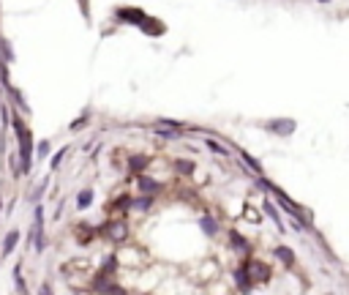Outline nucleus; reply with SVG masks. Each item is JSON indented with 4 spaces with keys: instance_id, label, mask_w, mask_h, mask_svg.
<instances>
[{
    "instance_id": "nucleus-1",
    "label": "nucleus",
    "mask_w": 349,
    "mask_h": 295,
    "mask_svg": "<svg viewBox=\"0 0 349 295\" xmlns=\"http://www.w3.org/2000/svg\"><path fill=\"white\" fill-rule=\"evenodd\" d=\"M98 235L107 238V241H115V243H126V238H129V224H126V219H107L104 224L98 227Z\"/></svg>"
},
{
    "instance_id": "nucleus-2",
    "label": "nucleus",
    "mask_w": 349,
    "mask_h": 295,
    "mask_svg": "<svg viewBox=\"0 0 349 295\" xmlns=\"http://www.w3.org/2000/svg\"><path fill=\"white\" fill-rule=\"evenodd\" d=\"M30 243L36 254H44V205L36 202L33 211V227H30Z\"/></svg>"
},
{
    "instance_id": "nucleus-3",
    "label": "nucleus",
    "mask_w": 349,
    "mask_h": 295,
    "mask_svg": "<svg viewBox=\"0 0 349 295\" xmlns=\"http://www.w3.org/2000/svg\"><path fill=\"white\" fill-rule=\"evenodd\" d=\"M147 14L139 9V6H117L115 9V19L120 22V25H134V28H139L142 22H145Z\"/></svg>"
},
{
    "instance_id": "nucleus-4",
    "label": "nucleus",
    "mask_w": 349,
    "mask_h": 295,
    "mask_svg": "<svg viewBox=\"0 0 349 295\" xmlns=\"http://www.w3.org/2000/svg\"><path fill=\"white\" fill-rule=\"evenodd\" d=\"M262 126H265V131L276 134V137H292L297 129V121L295 118H270V121H265Z\"/></svg>"
},
{
    "instance_id": "nucleus-5",
    "label": "nucleus",
    "mask_w": 349,
    "mask_h": 295,
    "mask_svg": "<svg viewBox=\"0 0 349 295\" xmlns=\"http://www.w3.org/2000/svg\"><path fill=\"white\" fill-rule=\"evenodd\" d=\"M243 262H245V268H248V274H251V279H254V284H267V282H270L273 270H270V265H267V262L254 260L251 254H248V257H245Z\"/></svg>"
},
{
    "instance_id": "nucleus-6",
    "label": "nucleus",
    "mask_w": 349,
    "mask_h": 295,
    "mask_svg": "<svg viewBox=\"0 0 349 295\" xmlns=\"http://www.w3.org/2000/svg\"><path fill=\"white\" fill-rule=\"evenodd\" d=\"M134 183H137V191H139V194H161V191H164V183L161 180H156V178H150V175H145V172H142V175H134Z\"/></svg>"
},
{
    "instance_id": "nucleus-7",
    "label": "nucleus",
    "mask_w": 349,
    "mask_h": 295,
    "mask_svg": "<svg viewBox=\"0 0 349 295\" xmlns=\"http://www.w3.org/2000/svg\"><path fill=\"white\" fill-rule=\"evenodd\" d=\"M150 164H153V156H150V153H131V156H129V164H126V167H129V172H131V178H134V175L147 172Z\"/></svg>"
},
{
    "instance_id": "nucleus-8",
    "label": "nucleus",
    "mask_w": 349,
    "mask_h": 295,
    "mask_svg": "<svg viewBox=\"0 0 349 295\" xmlns=\"http://www.w3.org/2000/svg\"><path fill=\"white\" fill-rule=\"evenodd\" d=\"M235 287L240 292H251L254 290V279L248 274V268H245V262H243L240 268H235Z\"/></svg>"
},
{
    "instance_id": "nucleus-9",
    "label": "nucleus",
    "mask_w": 349,
    "mask_h": 295,
    "mask_svg": "<svg viewBox=\"0 0 349 295\" xmlns=\"http://www.w3.org/2000/svg\"><path fill=\"white\" fill-rule=\"evenodd\" d=\"M131 202H134L131 194H120L117 200L107 202V211L109 213H117V216H126V211H131Z\"/></svg>"
},
{
    "instance_id": "nucleus-10",
    "label": "nucleus",
    "mask_w": 349,
    "mask_h": 295,
    "mask_svg": "<svg viewBox=\"0 0 349 295\" xmlns=\"http://www.w3.org/2000/svg\"><path fill=\"white\" fill-rule=\"evenodd\" d=\"M139 30L145 36H164L166 33V25H164L161 19H156V17H145V22L139 25Z\"/></svg>"
},
{
    "instance_id": "nucleus-11",
    "label": "nucleus",
    "mask_w": 349,
    "mask_h": 295,
    "mask_svg": "<svg viewBox=\"0 0 349 295\" xmlns=\"http://www.w3.org/2000/svg\"><path fill=\"white\" fill-rule=\"evenodd\" d=\"M229 246H232L235 252H240L243 257H248V254H251V243L245 241V238L237 233V230H232V233H229Z\"/></svg>"
},
{
    "instance_id": "nucleus-12",
    "label": "nucleus",
    "mask_w": 349,
    "mask_h": 295,
    "mask_svg": "<svg viewBox=\"0 0 349 295\" xmlns=\"http://www.w3.org/2000/svg\"><path fill=\"white\" fill-rule=\"evenodd\" d=\"M19 238H22L19 230H11V233L3 238V249H0V257H11L14 249H17V243H19Z\"/></svg>"
},
{
    "instance_id": "nucleus-13",
    "label": "nucleus",
    "mask_w": 349,
    "mask_h": 295,
    "mask_svg": "<svg viewBox=\"0 0 349 295\" xmlns=\"http://www.w3.org/2000/svg\"><path fill=\"white\" fill-rule=\"evenodd\" d=\"M273 257L279 260L281 265H287V268L295 265V252H292L289 246H276V249H273Z\"/></svg>"
},
{
    "instance_id": "nucleus-14",
    "label": "nucleus",
    "mask_w": 349,
    "mask_h": 295,
    "mask_svg": "<svg viewBox=\"0 0 349 295\" xmlns=\"http://www.w3.org/2000/svg\"><path fill=\"white\" fill-rule=\"evenodd\" d=\"M153 202H156V194H139V197H134V202H131V211L147 213L150 208H153Z\"/></svg>"
},
{
    "instance_id": "nucleus-15",
    "label": "nucleus",
    "mask_w": 349,
    "mask_h": 295,
    "mask_svg": "<svg viewBox=\"0 0 349 295\" xmlns=\"http://www.w3.org/2000/svg\"><path fill=\"white\" fill-rule=\"evenodd\" d=\"M200 230H202L208 238H216V235H218V221L213 219L210 213H205V216H200Z\"/></svg>"
},
{
    "instance_id": "nucleus-16",
    "label": "nucleus",
    "mask_w": 349,
    "mask_h": 295,
    "mask_svg": "<svg viewBox=\"0 0 349 295\" xmlns=\"http://www.w3.org/2000/svg\"><path fill=\"white\" fill-rule=\"evenodd\" d=\"M172 170L178 175H194L196 172V162H191V158H174Z\"/></svg>"
},
{
    "instance_id": "nucleus-17",
    "label": "nucleus",
    "mask_w": 349,
    "mask_h": 295,
    "mask_svg": "<svg viewBox=\"0 0 349 295\" xmlns=\"http://www.w3.org/2000/svg\"><path fill=\"white\" fill-rule=\"evenodd\" d=\"M96 235H98V227H85V224L77 227V243H82V246L90 243Z\"/></svg>"
},
{
    "instance_id": "nucleus-18",
    "label": "nucleus",
    "mask_w": 349,
    "mask_h": 295,
    "mask_svg": "<svg viewBox=\"0 0 349 295\" xmlns=\"http://www.w3.org/2000/svg\"><path fill=\"white\" fill-rule=\"evenodd\" d=\"M262 208H265V213L273 219V224L279 227V233H284V221H281V213H279V208H276V205H273L270 200H265V202H262Z\"/></svg>"
},
{
    "instance_id": "nucleus-19",
    "label": "nucleus",
    "mask_w": 349,
    "mask_h": 295,
    "mask_svg": "<svg viewBox=\"0 0 349 295\" xmlns=\"http://www.w3.org/2000/svg\"><path fill=\"white\" fill-rule=\"evenodd\" d=\"M240 158L245 162V167H248V170H251L254 175H265V170H262V164H259L257 158H254V156L248 153V150H240Z\"/></svg>"
},
{
    "instance_id": "nucleus-20",
    "label": "nucleus",
    "mask_w": 349,
    "mask_h": 295,
    "mask_svg": "<svg viewBox=\"0 0 349 295\" xmlns=\"http://www.w3.org/2000/svg\"><path fill=\"white\" fill-rule=\"evenodd\" d=\"M205 145H208V150H210V153H216V156H229L224 142H218L216 137H205Z\"/></svg>"
},
{
    "instance_id": "nucleus-21",
    "label": "nucleus",
    "mask_w": 349,
    "mask_h": 295,
    "mask_svg": "<svg viewBox=\"0 0 349 295\" xmlns=\"http://www.w3.org/2000/svg\"><path fill=\"white\" fill-rule=\"evenodd\" d=\"M90 205H93V189H82L77 197V211H85V208H90Z\"/></svg>"
},
{
    "instance_id": "nucleus-22",
    "label": "nucleus",
    "mask_w": 349,
    "mask_h": 295,
    "mask_svg": "<svg viewBox=\"0 0 349 295\" xmlns=\"http://www.w3.org/2000/svg\"><path fill=\"white\" fill-rule=\"evenodd\" d=\"M87 121H90V109H82V112H79V118L77 121H71L68 123V131H82V126H87Z\"/></svg>"
},
{
    "instance_id": "nucleus-23",
    "label": "nucleus",
    "mask_w": 349,
    "mask_h": 295,
    "mask_svg": "<svg viewBox=\"0 0 349 295\" xmlns=\"http://www.w3.org/2000/svg\"><path fill=\"white\" fill-rule=\"evenodd\" d=\"M14 290H17V292H28V284H25V279H22V262L14 265Z\"/></svg>"
},
{
    "instance_id": "nucleus-24",
    "label": "nucleus",
    "mask_w": 349,
    "mask_h": 295,
    "mask_svg": "<svg viewBox=\"0 0 349 295\" xmlns=\"http://www.w3.org/2000/svg\"><path fill=\"white\" fill-rule=\"evenodd\" d=\"M46 186H49V175H44V180H38V183H36V189L30 191V200H33V202L41 200V197H44V191H46Z\"/></svg>"
},
{
    "instance_id": "nucleus-25",
    "label": "nucleus",
    "mask_w": 349,
    "mask_h": 295,
    "mask_svg": "<svg viewBox=\"0 0 349 295\" xmlns=\"http://www.w3.org/2000/svg\"><path fill=\"white\" fill-rule=\"evenodd\" d=\"M0 58L9 60V63L17 60V58H14V50H11V41H9V38H0Z\"/></svg>"
},
{
    "instance_id": "nucleus-26",
    "label": "nucleus",
    "mask_w": 349,
    "mask_h": 295,
    "mask_svg": "<svg viewBox=\"0 0 349 295\" xmlns=\"http://www.w3.org/2000/svg\"><path fill=\"white\" fill-rule=\"evenodd\" d=\"M153 134H158L161 140H180L183 137V129H153Z\"/></svg>"
},
{
    "instance_id": "nucleus-27",
    "label": "nucleus",
    "mask_w": 349,
    "mask_h": 295,
    "mask_svg": "<svg viewBox=\"0 0 349 295\" xmlns=\"http://www.w3.org/2000/svg\"><path fill=\"white\" fill-rule=\"evenodd\" d=\"M49 140H41V142H36V158H44V156H49Z\"/></svg>"
},
{
    "instance_id": "nucleus-28",
    "label": "nucleus",
    "mask_w": 349,
    "mask_h": 295,
    "mask_svg": "<svg viewBox=\"0 0 349 295\" xmlns=\"http://www.w3.org/2000/svg\"><path fill=\"white\" fill-rule=\"evenodd\" d=\"M66 153H68V148H66V145H63V148L58 150V153H55V156H52V162H49V167H52V170H58V167L63 164V158H66Z\"/></svg>"
},
{
    "instance_id": "nucleus-29",
    "label": "nucleus",
    "mask_w": 349,
    "mask_h": 295,
    "mask_svg": "<svg viewBox=\"0 0 349 295\" xmlns=\"http://www.w3.org/2000/svg\"><path fill=\"white\" fill-rule=\"evenodd\" d=\"M158 123L169 126V129H183V123H180V121H172V118H158Z\"/></svg>"
},
{
    "instance_id": "nucleus-30",
    "label": "nucleus",
    "mask_w": 349,
    "mask_h": 295,
    "mask_svg": "<svg viewBox=\"0 0 349 295\" xmlns=\"http://www.w3.org/2000/svg\"><path fill=\"white\" fill-rule=\"evenodd\" d=\"M245 219H248V221H259V216H257V211H254V208H245Z\"/></svg>"
},
{
    "instance_id": "nucleus-31",
    "label": "nucleus",
    "mask_w": 349,
    "mask_h": 295,
    "mask_svg": "<svg viewBox=\"0 0 349 295\" xmlns=\"http://www.w3.org/2000/svg\"><path fill=\"white\" fill-rule=\"evenodd\" d=\"M0 211H3V197H0Z\"/></svg>"
},
{
    "instance_id": "nucleus-32",
    "label": "nucleus",
    "mask_w": 349,
    "mask_h": 295,
    "mask_svg": "<svg viewBox=\"0 0 349 295\" xmlns=\"http://www.w3.org/2000/svg\"><path fill=\"white\" fill-rule=\"evenodd\" d=\"M319 3H330V0H319Z\"/></svg>"
}]
</instances>
